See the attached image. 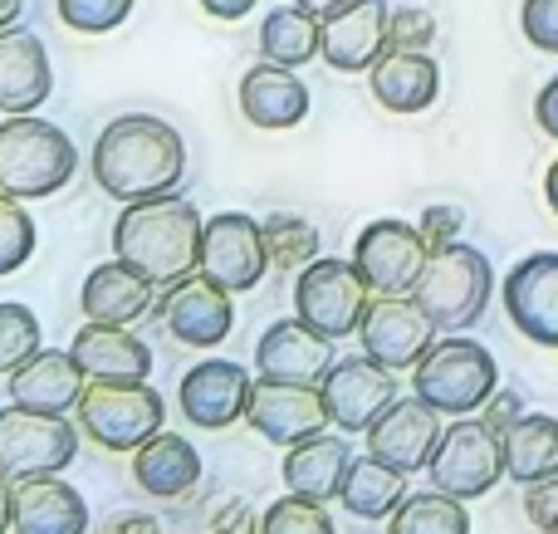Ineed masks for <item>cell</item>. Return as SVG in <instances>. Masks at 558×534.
I'll use <instances>...</instances> for the list:
<instances>
[{
    "label": "cell",
    "mask_w": 558,
    "mask_h": 534,
    "mask_svg": "<svg viewBox=\"0 0 558 534\" xmlns=\"http://www.w3.org/2000/svg\"><path fill=\"white\" fill-rule=\"evenodd\" d=\"M186 177V143L172 123L153 113H123L94 143V182L113 202L167 196Z\"/></svg>",
    "instance_id": "cell-1"
},
{
    "label": "cell",
    "mask_w": 558,
    "mask_h": 534,
    "mask_svg": "<svg viewBox=\"0 0 558 534\" xmlns=\"http://www.w3.org/2000/svg\"><path fill=\"white\" fill-rule=\"evenodd\" d=\"M202 211L186 196H143L123 202L113 221V255L147 275L157 284H172L202 265Z\"/></svg>",
    "instance_id": "cell-2"
},
{
    "label": "cell",
    "mask_w": 558,
    "mask_h": 534,
    "mask_svg": "<svg viewBox=\"0 0 558 534\" xmlns=\"http://www.w3.org/2000/svg\"><path fill=\"white\" fill-rule=\"evenodd\" d=\"M78 172V153L69 133L35 113H5L0 123V192L20 196V202H39L69 186Z\"/></svg>",
    "instance_id": "cell-3"
},
{
    "label": "cell",
    "mask_w": 558,
    "mask_h": 534,
    "mask_svg": "<svg viewBox=\"0 0 558 534\" xmlns=\"http://www.w3.org/2000/svg\"><path fill=\"white\" fill-rule=\"evenodd\" d=\"M495 388H500L495 353L485 343L465 339V333L436 339L426 349V359L412 368V392L422 402H432L441 417H471L490 402Z\"/></svg>",
    "instance_id": "cell-4"
},
{
    "label": "cell",
    "mask_w": 558,
    "mask_h": 534,
    "mask_svg": "<svg viewBox=\"0 0 558 534\" xmlns=\"http://www.w3.org/2000/svg\"><path fill=\"white\" fill-rule=\"evenodd\" d=\"M74 412L84 437H94L104 451H137L167 422L162 392L147 388V378H88Z\"/></svg>",
    "instance_id": "cell-5"
},
{
    "label": "cell",
    "mask_w": 558,
    "mask_h": 534,
    "mask_svg": "<svg viewBox=\"0 0 558 534\" xmlns=\"http://www.w3.org/2000/svg\"><path fill=\"white\" fill-rule=\"evenodd\" d=\"M495 294V270L475 245L451 241L432 251L412 300L436 319V329H471Z\"/></svg>",
    "instance_id": "cell-6"
},
{
    "label": "cell",
    "mask_w": 558,
    "mask_h": 534,
    "mask_svg": "<svg viewBox=\"0 0 558 534\" xmlns=\"http://www.w3.org/2000/svg\"><path fill=\"white\" fill-rule=\"evenodd\" d=\"M436 490L456 500H481L500 486L505 471V437L485 417H456L436 441V457L426 466Z\"/></svg>",
    "instance_id": "cell-7"
},
{
    "label": "cell",
    "mask_w": 558,
    "mask_h": 534,
    "mask_svg": "<svg viewBox=\"0 0 558 534\" xmlns=\"http://www.w3.org/2000/svg\"><path fill=\"white\" fill-rule=\"evenodd\" d=\"M373 304V290L357 275L353 260H333V255H318L299 270L294 280V314L318 329L324 339H348V333L363 329V314Z\"/></svg>",
    "instance_id": "cell-8"
},
{
    "label": "cell",
    "mask_w": 558,
    "mask_h": 534,
    "mask_svg": "<svg viewBox=\"0 0 558 534\" xmlns=\"http://www.w3.org/2000/svg\"><path fill=\"white\" fill-rule=\"evenodd\" d=\"M78 432L64 412L35 408H0V471L15 481L25 476H59L78 457Z\"/></svg>",
    "instance_id": "cell-9"
},
{
    "label": "cell",
    "mask_w": 558,
    "mask_h": 534,
    "mask_svg": "<svg viewBox=\"0 0 558 534\" xmlns=\"http://www.w3.org/2000/svg\"><path fill=\"white\" fill-rule=\"evenodd\" d=\"M426 260H432V245H426L422 226L397 221V216L363 226L353 241V265L373 294H412Z\"/></svg>",
    "instance_id": "cell-10"
},
{
    "label": "cell",
    "mask_w": 558,
    "mask_h": 534,
    "mask_svg": "<svg viewBox=\"0 0 558 534\" xmlns=\"http://www.w3.org/2000/svg\"><path fill=\"white\" fill-rule=\"evenodd\" d=\"M318 392H324L328 422H333L343 437H357V432L367 437V427L397 402V373L383 368L377 359H367V353H343V359H333V368L324 373Z\"/></svg>",
    "instance_id": "cell-11"
},
{
    "label": "cell",
    "mask_w": 558,
    "mask_h": 534,
    "mask_svg": "<svg viewBox=\"0 0 558 534\" xmlns=\"http://www.w3.org/2000/svg\"><path fill=\"white\" fill-rule=\"evenodd\" d=\"M270 241H265V221L245 211H216L202 231V265L196 270L206 280H216L221 290L241 294V290H255L270 270Z\"/></svg>",
    "instance_id": "cell-12"
},
{
    "label": "cell",
    "mask_w": 558,
    "mask_h": 534,
    "mask_svg": "<svg viewBox=\"0 0 558 534\" xmlns=\"http://www.w3.org/2000/svg\"><path fill=\"white\" fill-rule=\"evenodd\" d=\"M363 353L377 359L383 368L402 373V368H416L426 359V349L436 343V319L412 300V294H377L363 314Z\"/></svg>",
    "instance_id": "cell-13"
},
{
    "label": "cell",
    "mask_w": 558,
    "mask_h": 534,
    "mask_svg": "<svg viewBox=\"0 0 558 534\" xmlns=\"http://www.w3.org/2000/svg\"><path fill=\"white\" fill-rule=\"evenodd\" d=\"M162 290L167 294H162V304H157V314H162L167 333H172L177 343H186V349H216V343L235 329L231 290L206 280L202 270L182 275V280L162 284Z\"/></svg>",
    "instance_id": "cell-14"
},
{
    "label": "cell",
    "mask_w": 558,
    "mask_h": 534,
    "mask_svg": "<svg viewBox=\"0 0 558 534\" xmlns=\"http://www.w3.org/2000/svg\"><path fill=\"white\" fill-rule=\"evenodd\" d=\"M500 300L510 324L539 349H558V251H534L505 275Z\"/></svg>",
    "instance_id": "cell-15"
},
{
    "label": "cell",
    "mask_w": 558,
    "mask_h": 534,
    "mask_svg": "<svg viewBox=\"0 0 558 534\" xmlns=\"http://www.w3.org/2000/svg\"><path fill=\"white\" fill-rule=\"evenodd\" d=\"M245 422H251L265 441H275V447H294V441L318 437L324 427H333L318 383H284V378H260L255 383Z\"/></svg>",
    "instance_id": "cell-16"
},
{
    "label": "cell",
    "mask_w": 558,
    "mask_h": 534,
    "mask_svg": "<svg viewBox=\"0 0 558 534\" xmlns=\"http://www.w3.org/2000/svg\"><path fill=\"white\" fill-rule=\"evenodd\" d=\"M251 373L231 359H206L196 368H186L182 388H177V402H182V417L202 432H221L235 427V422L251 412Z\"/></svg>",
    "instance_id": "cell-17"
},
{
    "label": "cell",
    "mask_w": 558,
    "mask_h": 534,
    "mask_svg": "<svg viewBox=\"0 0 558 534\" xmlns=\"http://www.w3.org/2000/svg\"><path fill=\"white\" fill-rule=\"evenodd\" d=\"M387 25L392 5L387 0H348L324 15V54L338 74H363L387 54Z\"/></svg>",
    "instance_id": "cell-18"
},
{
    "label": "cell",
    "mask_w": 558,
    "mask_h": 534,
    "mask_svg": "<svg viewBox=\"0 0 558 534\" xmlns=\"http://www.w3.org/2000/svg\"><path fill=\"white\" fill-rule=\"evenodd\" d=\"M436 441H441V412H436L432 402H422L416 392L412 398H397L392 408L367 427V451L397 471L432 466Z\"/></svg>",
    "instance_id": "cell-19"
},
{
    "label": "cell",
    "mask_w": 558,
    "mask_h": 534,
    "mask_svg": "<svg viewBox=\"0 0 558 534\" xmlns=\"http://www.w3.org/2000/svg\"><path fill=\"white\" fill-rule=\"evenodd\" d=\"M255 368L260 378H284V383H324L333 368V339L308 329L304 319H275L255 343Z\"/></svg>",
    "instance_id": "cell-20"
},
{
    "label": "cell",
    "mask_w": 558,
    "mask_h": 534,
    "mask_svg": "<svg viewBox=\"0 0 558 534\" xmlns=\"http://www.w3.org/2000/svg\"><path fill=\"white\" fill-rule=\"evenodd\" d=\"M157 290L162 284L147 280L137 265L113 255L98 270H88L84 290H78V310H84V319H98V324H137L157 304Z\"/></svg>",
    "instance_id": "cell-21"
},
{
    "label": "cell",
    "mask_w": 558,
    "mask_h": 534,
    "mask_svg": "<svg viewBox=\"0 0 558 534\" xmlns=\"http://www.w3.org/2000/svg\"><path fill=\"white\" fill-rule=\"evenodd\" d=\"M84 388L88 373L78 368V359L69 349H39L35 359L10 373V402L35 412H64L69 417V408H78Z\"/></svg>",
    "instance_id": "cell-22"
},
{
    "label": "cell",
    "mask_w": 558,
    "mask_h": 534,
    "mask_svg": "<svg viewBox=\"0 0 558 534\" xmlns=\"http://www.w3.org/2000/svg\"><path fill=\"white\" fill-rule=\"evenodd\" d=\"M241 113H245V123L265 128V133L299 128L308 118V88H304V78H299L294 69L260 59V64L245 69V78H241Z\"/></svg>",
    "instance_id": "cell-23"
},
{
    "label": "cell",
    "mask_w": 558,
    "mask_h": 534,
    "mask_svg": "<svg viewBox=\"0 0 558 534\" xmlns=\"http://www.w3.org/2000/svg\"><path fill=\"white\" fill-rule=\"evenodd\" d=\"M54 88L45 39L29 29H0V113H35Z\"/></svg>",
    "instance_id": "cell-24"
},
{
    "label": "cell",
    "mask_w": 558,
    "mask_h": 534,
    "mask_svg": "<svg viewBox=\"0 0 558 534\" xmlns=\"http://www.w3.org/2000/svg\"><path fill=\"white\" fill-rule=\"evenodd\" d=\"M15 534H88V500L59 476L15 481Z\"/></svg>",
    "instance_id": "cell-25"
},
{
    "label": "cell",
    "mask_w": 558,
    "mask_h": 534,
    "mask_svg": "<svg viewBox=\"0 0 558 534\" xmlns=\"http://www.w3.org/2000/svg\"><path fill=\"white\" fill-rule=\"evenodd\" d=\"M69 353L88 378H147L153 373V349L137 339L128 324H98L88 319L84 329L69 339Z\"/></svg>",
    "instance_id": "cell-26"
},
{
    "label": "cell",
    "mask_w": 558,
    "mask_h": 534,
    "mask_svg": "<svg viewBox=\"0 0 558 534\" xmlns=\"http://www.w3.org/2000/svg\"><path fill=\"white\" fill-rule=\"evenodd\" d=\"M348 466H353V447L343 432L338 437L318 432V437H304L284 451V486L308 500H338Z\"/></svg>",
    "instance_id": "cell-27"
},
{
    "label": "cell",
    "mask_w": 558,
    "mask_h": 534,
    "mask_svg": "<svg viewBox=\"0 0 558 534\" xmlns=\"http://www.w3.org/2000/svg\"><path fill=\"white\" fill-rule=\"evenodd\" d=\"M373 98L387 113H422L441 94V69L432 54H407V49H387L373 69Z\"/></svg>",
    "instance_id": "cell-28"
},
{
    "label": "cell",
    "mask_w": 558,
    "mask_h": 534,
    "mask_svg": "<svg viewBox=\"0 0 558 534\" xmlns=\"http://www.w3.org/2000/svg\"><path fill=\"white\" fill-rule=\"evenodd\" d=\"M133 481L157 500H177L202 481V457L186 437L177 432H157L133 451Z\"/></svg>",
    "instance_id": "cell-29"
},
{
    "label": "cell",
    "mask_w": 558,
    "mask_h": 534,
    "mask_svg": "<svg viewBox=\"0 0 558 534\" xmlns=\"http://www.w3.org/2000/svg\"><path fill=\"white\" fill-rule=\"evenodd\" d=\"M338 500H343V510L357 520H392L397 506L407 500V471L387 466V461H377L373 451H367V457H357L353 466H348Z\"/></svg>",
    "instance_id": "cell-30"
},
{
    "label": "cell",
    "mask_w": 558,
    "mask_h": 534,
    "mask_svg": "<svg viewBox=\"0 0 558 534\" xmlns=\"http://www.w3.org/2000/svg\"><path fill=\"white\" fill-rule=\"evenodd\" d=\"M260 54L270 59V64L304 69L308 59L324 54V20H318L314 10H304L299 0L275 5L260 25Z\"/></svg>",
    "instance_id": "cell-31"
},
{
    "label": "cell",
    "mask_w": 558,
    "mask_h": 534,
    "mask_svg": "<svg viewBox=\"0 0 558 534\" xmlns=\"http://www.w3.org/2000/svg\"><path fill=\"white\" fill-rule=\"evenodd\" d=\"M505 471L520 486L558 476V417H549V412H524L505 432Z\"/></svg>",
    "instance_id": "cell-32"
},
{
    "label": "cell",
    "mask_w": 558,
    "mask_h": 534,
    "mask_svg": "<svg viewBox=\"0 0 558 534\" xmlns=\"http://www.w3.org/2000/svg\"><path fill=\"white\" fill-rule=\"evenodd\" d=\"M387 534H471V515H465V500L432 486L397 506V515L387 520Z\"/></svg>",
    "instance_id": "cell-33"
},
{
    "label": "cell",
    "mask_w": 558,
    "mask_h": 534,
    "mask_svg": "<svg viewBox=\"0 0 558 534\" xmlns=\"http://www.w3.org/2000/svg\"><path fill=\"white\" fill-rule=\"evenodd\" d=\"M265 241H270V260L279 265V270H304L308 260H318V226L304 221V216L294 211H275L265 216Z\"/></svg>",
    "instance_id": "cell-34"
},
{
    "label": "cell",
    "mask_w": 558,
    "mask_h": 534,
    "mask_svg": "<svg viewBox=\"0 0 558 534\" xmlns=\"http://www.w3.org/2000/svg\"><path fill=\"white\" fill-rule=\"evenodd\" d=\"M260 534H338V530H333V515L324 510V500H308L289 490L275 506H265Z\"/></svg>",
    "instance_id": "cell-35"
},
{
    "label": "cell",
    "mask_w": 558,
    "mask_h": 534,
    "mask_svg": "<svg viewBox=\"0 0 558 534\" xmlns=\"http://www.w3.org/2000/svg\"><path fill=\"white\" fill-rule=\"evenodd\" d=\"M39 339H45V329H39V319L25 304H15V300L0 304V373H15L20 363L35 359Z\"/></svg>",
    "instance_id": "cell-36"
},
{
    "label": "cell",
    "mask_w": 558,
    "mask_h": 534,
    "mask_svg": "<svg viewBox=\"0 0 558 534\" xmlns=\"http://www.w3.org/2000/svg\"><path fill=\"white\" fill-rule=\"evenodd\" d=\"M29 255H35V221L20 196L0 192V275H15Z\"/></svg>",
    "instance_id": "cell-37"
},
{
    "label": "cell",
    "mask_w": 558,
    "mask_h": 534,
    "mask_svg": "<svg viewBox=\"0 0 558 534\" xmlns=\"http://www.w3.org/2000/svg\"><path fill=\"white\" fill-rule=\"evenodd\" d=\"M64 29H78V35H108L118 29L128 15H133L137 0H54Z\"/></svg>",
    "instance_id": "cell-38"
},
{
    "label": "cell",
    "mask_w": 558,
    "mask_h": 534,
    "mask_svg": "<svg viewBox=\"0 0 558 534\" xmlns=\"http://www.w3.org/2000/svg\"><path fill=\"white\" fill-rule=\"evenodd\" d=\"M436 39V20L426 10L407 5L392 10V25H387V49H407V54H426Z\"/></svg>",
    "instance_id": "cell-39"
},
{
    "label": "cell",
    "mask_w": 558,
    "mask_h": 534,
    "mask_svg": "<svg viewBox=\"0 0 558 534\" xmlns=\"http://www.w3.org/2000/svg\"><path fill=\"white\" fill-rule=\"evenodd\" d=\"M520 25H524V39H530L534 49L558 54V0H524Z\"/></svg>",
    "instance_id": "cell-40"
},
{
    "label": "cell",
    "mask_w": 558,
    "mask_h": 534,
    "mask_svg": "<svg viewBox=\"0 0 558 534\" xmlns=\"http://www.w3.org/2000/svg\"><path fill=\"white\" fill-rule=\"evenodd\" d=\"M524 515L539 534H558V476L524 486Z\"/></svg>",
    "instance_id": "cell-41"
},
{
    "label": "cell",
    "mask_w": 558,
    "mask_h": 534,
    "mask_svg": "<svg viewBox=\"0 0 558 534\" xmlns=\"http://www.w3.org/2000/svg\"><path fill=\"white\" fill-rule=\"evenodd\" d=\"M422 235H426V245H432V251L461 241V211H456V206H426V211H422Z\"/></svg>",
    "instance_id": "cell-42"
},
{
    "label": "cell",
    "mask_w": 558,
    "mask_h": 534,
    "mask_svg": "<svg viewBox=\"0 0 558 534\" xmlns=\"http://www.w3.org/2000/svg\"><path fill=\"white\" fill-rule=\"evenodd\" d=\"M206 534H260V515H255L245 500H226V506L206 520Z\"/></svg>",
    "instance_id": "cell-43"
},
{
    "label": "cell",
    "mask_w": 558,
    "mask_h": 534,
    "mask_svg": "<svg viewBox=\"0 0 558 534\" xmlns=\"http://www.w3.org/2000/svg\"><path fill=\"white\" fill-rule=\"evenodd\" d=\"M481 417L505 437V432H510L514 422L524 417V398H520V392H510V388H495V392H490V402L481 408Z\"/></svg>",
    "instance_id": "cell-44"
},
{
    "label": "cell",
    "mask_w": 558,
    "mask_h": 534,
    "mask_svg": "<svg viewBox=\"0 0 558 534\" xmlns=\"http://www.w3.org/2000/svg\"><path fill=\"white\" fill-rule=\"evenodd\" d=\"M534 123H539V133H549L558 143V74L539 88V98H534Z\"/></svg>",
    "instance_id": "cell-45"
},
{
    "label": "cell",
    "mask_w": 558,
    "mask_h": 534,
    "mask_svg": "<svg viewBox=\"0 0 558 534\" xmlns=\"http://www.w3.org/2000/svg\"><path fill=\"white\" fill-rule=\"evenodd\" d=\"M104 534H162V520H153V515H137V510H123V515H113V520H108Z\"/></svg>",
    "instance_id": "cell-46"
},
{
    "label": "cell",
    "mask_w": 558,
    "mask_h": 534,
    "mask_svg": "<svg viewBox=\"0 0 558 534\" xmlns=\"http://www.w3.org/2000/svg\"><path fill=\"white\" fill-rule=\"evenodd\" d=\"M0 534H15V476L0 471Z\"/></svg>",
    "instance_id": "cell-47"
},
{
    "label": "cell",
    "mask_w": 558,
    "mask_h": 534,
    "mask_svg": "<svg viewBox=\"0 0 558 534\" xmlns=\"http://www.w3.org/2000/svg\"><path fill=\"white\" fill-rule=\"evenodd\" d=\"M255 5H260V0H202V10L216 20H241V15H251Z\"/></svg>",
    "instance_id": "cell-48"
},
{
    "label": "cell",
    "mask_w": 558,
    "mask_h": 534,
    "mask_svg": "<svg viewBox=\"0 0 558 534\" xmlns=\"http://www.w3.org/2000/svg\"><path fill=\"white\" fill-rule=\"evenodd\" d=\"M20 15H25V0H0V29H10Z\"/></svg>",
    "instance_id": "cell-49"
},
{
    "label": "cell",
    "mask_w": 558,
    "mask_h": 534,
    "mask_svg": "<svg viewBox=\"0 0 558 534\" xmlns=\"http://www.w3.org/2000/svg\"><path fill=\"white\" fill-rule=\"evenodd\" d=\"M544 196H549V206H554V216H558V157L549 162V172H544Z\"/></svg>",
    "instance_id": "cell-50"
},
{
    "label": "cell",
    "mask_w": 558,
    "mask_h": 534,
    "mask_svg": "<svg viewBox=\"0 0 558 534\" xmlns=\"http://www.w3.org/2000/svg\"><path fill=\"white\" fill-rule=\"evenodd\" d=\"M304 10H314V15H328V10H338V5H348V0H299Z\"/></svg>",
    "instance_id": "cell-51"
}]
</instances>
